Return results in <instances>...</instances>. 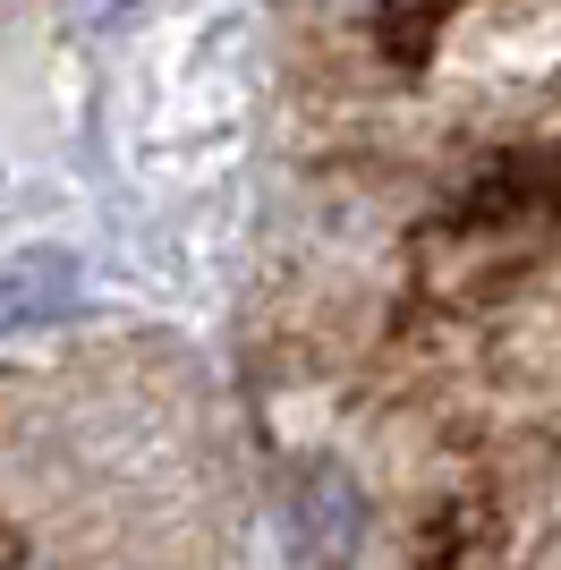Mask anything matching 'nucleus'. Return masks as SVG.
<instances>
[{
    "label": "nucleus",
    "instance_id": "f257e3e1",
    "mask_svg": "<svg viewBox=\"0 0 561 570\" xmlns=\"http://www.w3.org/2000/svg\"><path fill=\"white\" fill-rule=\"evenodd\" d=\"M366 546V485H357L341 460H315V469L289 476V562L298 570H341Z\"/></svg>",
    "mask_w": 561,
    "mask_h": 570
},
{
    "label": "nucleus",
    "instance_id": "f03ea898",
    "mask_svg": "<svg viewBox=\"0 0 561 570\" xmlns=\"http://www.w3.org/2000/svg\"><path fill=\"white\" fill-rule=\"evenodd\" d=\"M77 307H86V264L69 247H9L0 256V333L60 324Z\"/></svg>",
    "mask_w": 561,
    "mask_h": 570
},
{
    "label": "nucleus",
    "instance_id": "7ed1b4c3",
    "mask_svg": "<svg viewBox=\"0 0 561 570\" xmlns=\"http://www.w3.org/2000/svg\"><path fill=\"white\" fill-rule=\"evenodd\" d=\"M434 35H443V0H383L374 9V43L392 51L400 69H417L425 51H434Z\"/></svg>",
    "mask_w": 561,
    "mask_h": 570
},
{
    "label": "nucleus",
    "instance_id": "20e7f679",
    "mask_svg": "<svg viewBox=\"0 0 561 570\" xmlns=\"http://www.w3.org/2000/svg\"><path fill=\"white\" fill-rule=\"evenodd\" d=\"M485 562H493V537L476 528V511L425 520V570H485Z\"/></svg>",
    "mask_w": 561,
    "mask_h": 570
},
{
    "label": "nucleus",
    "instance_id": "39448f33",
    "mask_svg": "<svg viewBox=\"0 0 561 570\" xmlns=\"http://www.w3.org/2000/svg\"><path fill=\"white\" fill-rule=\"evenodd\" d=\"M69 9L77 18H102V9H119V0H69Z\"/></svg>",
    "mask_w": 561,
    "mask_h": 570
}]
</instances>
